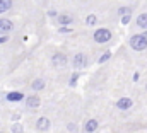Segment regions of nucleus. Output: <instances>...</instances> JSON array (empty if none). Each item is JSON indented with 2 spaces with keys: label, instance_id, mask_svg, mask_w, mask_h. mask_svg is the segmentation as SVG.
<instances>
[{
  "label": "nucleus",
  "instance_id": "nucleus-1",
  "mask_svg": "<svg viewBox=\"0 0 147 133\" xmlns=\"http://www.w3.org/2000/svg\"><path fill=\"white\" fill-rule=\"evenodd\" d=\"M128 43H130V46H132L135 51H144V50L147 48V41H146V38L142 36V33L134 34V36L128 39Z\"/></svg>",
  "mask_w": 147,
  "mask_h": 133
},
{
  "label": "nucleus",
  "instance_id": "nucleus-2",
  "mask_svg": "<svg viewBox=\"0 0 147 133\" xmlns=\"http://www.w3.org/2000/svg\"><path fill=\"white\" fill-rule=\"evenodd\" d=\"M111 36H113V34H111L110 29L101 28V29H96V31H94V36H92V38H94L96 43H108L111 39Z\"/></svg>",
  "mask_w": 147,
  "mask_h": 133
},
{
  "label": "nucleus",
  "instance_id": "nucleus-3",
  "mask_svg": "<svg viewBox=\"0 0 147 133\" xmlns=\"http://www.w3.org/2000/svg\"><path fill=\"white\" fill-rule=\"evenodd\" d=\"M89 63V60H87V56L84 55V53H75L72 58V66L74 68H84V66H87Z\"/></svg>",
  "mask_w": 147,
  "mask_h": 133
},
{
  "label": "nucleus",
  "instance_id": "nucleus-4",
  "mask_svg": "<svg viewBox=\"0 0 147 133\" xmlns=\"http://www.w3.org/2000/svg\"><path fill=\"white\" fill-rule=\"evenodd\" d=\"M51 63H53V66H57V68H65L67 66V56L63 53H55L51 56Z\"/></svg>",
  "mask_w": 147,
  "mask_h": 133
},
{
  "label": "nucleus",
  "instance_id": "nucleus-5",
  "mask_svg": "<svg viewBox=\"0 0 147 133\" xmlns=\"http://www.w3.org/2000/svg\"><path fill=\"white\" fill-rule=\"evenodd\" d=\"M116 107L121 109V111L130 109V107H132V99H130V97H121V99H118L116 101Z\"/></svg>",
  "mask_w": 147,
  "mask_h": 133
},
{
  "label": "nucleus",
  "instance_id": "nucleus-6",
  "mask_svg": "<svg viewBox=\"0 0 147 133\" xmlns=\"http://www.w3.org/2000/svg\"><path fill=\"white\" fill-rule=\"evenodd\" d=\"M14 29V24L9 21V19H0V33L5 34V33H10Z\"/></svg>",
  "mask_w": 147,
  "mask_h": 133
},
{
  "label": "nucleus",
  "instance_id": "nucleus-7",
  "mask_svg": "<svg viewBox=\"0 0 147 133\" xmlns=\"http://www.w3.org/2000/svg\"><path fill=\"white\" fill-rule=\"evenodd\" d=\"M57 21H58L60 26H69V24L74 22V17L69 15V14H60V15H57Z\"/></svg>",
  "mask_w": 147,
  "mask_h": 133
},
{
  "label": "nucleus",
  "instance_id": "nucleus-8",
  "mask_svg": "<svg viewBox=\"0 0 147 133\" xmlns=\"http://www.w3.org/2000/svg\"><path fill=\"white\" fill-rule=\"evenodd\" d=\"M26 107L28 109H36V107H39V97L38 96H29L26 99Z\"/></svg>",
  "mask_w": 147,
  "mask_h": 133
},
{
  "label": "nucleus",
  "instance_id": "nucleus-9",
  "mask_svg": "<svg viewBox=\"0 0 147 133\" xmlns=\"http://www.w3.org/2000/svg\"><path fill=\"white\" fill-rule=\"evenodd\" d=\"M36 128L39 132H46L48 128H50V120L48 118H39L36 123Z\"/></svg>",
  "mask_w": 147,
  "mask_h": 133
},
{
  "label": "nucleus",
  "instance_id": "nucleus-10",
  "mask_svg": "<svg viewBox=\"0 0 147 133\" xmlns=\"http://www.w3.org/2000/svg\"><path fill=\"white\" fill-rule=\"evenodd\" d=\"M84 130H86V133L96 132V130H98V120H89V121H86Z\"/></svg>",
  "mask_w": 147,
  "mask_h": 133
},
{
  "label": "nucleus",
  "instance_id": "nucleus-11",
  "mask_svg": "<svg viewBox=\"0 0 147 133\" xmlns=\"http://www.w3.org/2000/svg\"><path fill=\"white\" fill-rule=\"evenodd\" d=\"M22 99H24V94L22 92L14 91V92H9L7 94V101H10V102H17V101H22Z\"/></svg>",
  "mask_w": 147,
  "mask_h": 133
},
{
  "label": "nucleus",
  "instance_id": "nucleus-12",
  "mask_svg": "<svg viewBox=\"0 0 147 133\" xmlns=\"http://www.w3.org/2000/svg\"><path fill=\"white\" fill-rule=\"evenodd\" d=\"M135 24L140 28V29H147V12H142L139 17H137V21H135Z\"/></svg>",
  "mask_w": 147,
  "mask_h": 133
},
{
  "label": "nucleus",
  "instance_id": "nucleus-13",
  "mask_svg": "<svg viewBox=\"0 0 147 133\" xmlns=\"http://www.w3.org/2000/svg\"><path fill=\"white\" fill-rule=\"evenodd\" d=\"M10 7H12V0H0V14L10 10Z\"/></svg>",
  "mask_w": 147,
  "mask_h": 133
},
{
  "label": "nucleus",
  "instance_id": "nucleus-14",
  "mask_svg": "<svg viewBox=\"0 0 147 133\" xmlns=\"http://www.w3.org/2000/svg\"><path fill=\"white\" fill-rule=\"evenodd\" d=\"M31 87H33V91H41V89H45V80H43V79H36V80H33Z\"/></svg>",
  "mask_w": 147,
  "mask_h": 133
},
{
  "label": "nucleus",
  "instance_id": "nucleus-15",
  "mask_svg": "<svg viewBox=\"0 0 147 133\" xmlns=\"http://www.w3.org/2000/svg\"><path fill=\"white\" fill-rule=\"evenodd\" d=\"M96 22H98V17H96L94 14H91V15L86 17V24H87V26H96Z\"/></svg>",
  "mask_w": 147,
  "mask_h": 133
},
{
  "label": "nucleus",
  "instance_id": "nucleus-16",
  "mask_svg": "<svg viewBox=\"0 0 147 133\" xmlns=\"http://www.w3.org/2000/svg\"><path fill=\"white\" fill-rule=\"evenodd\" d=\"M110 58H111V51H105V55L99 56V63H105V62H108Z\"/></svg>",
  "mask_w": 147,
  "mask_h": 133
},
{
  "label": "nucleus",
  "instance_id": "nucleus-17",
  "mask_svg": "<svg viewBox=\"0 0 147 133\" xmlns=\"http://www.w3.org/2000/svg\"><path fill=\"white\" fill-rule=\"evenodd\" d=\"M118 14H120V15H125V14H130V9H128V7H120V9H118Z\"/></svg>",
  "mask_w": 147,
  "mask_h": 133
},
{
  "label": "nucleus",
  "instance_id": "nucleus-18",
  "mask_svg": "<svg viewBox=\"0 0 147 133\" xmlns=\"http://www.w3.org/2000/svg\"><path fill=\"white\" fill-rule=\"evenodd\" d=\"M130 19H132V15H130V14L121 15V24H128V22H130Z\"/></svg>",
  "mask_w": 147,
  "mask_h": 133
},
{
  "label": "nucleus",
  "instance_id": "nucleus-19",
  "mask_svg": "<svg viewBox=\"0 0 147 133\" xmlns=\"http://www.w3.org/2000/svg\"><path fill=\"white\" fill-rule=\"evenodd\" d=\"M12 132H14V133H22V126H21V125H17V123H16V125H14V126H12Z\"/></svg>",
  "mask_w": 147,
  "mask_h": 133
},
{
  "label": "nucleus",
  "instance_id": "nucleus-20",
  "mask_svg": "<svg viewBox=\"0 0 147 133\" xmlns=\"http://www.w3.org/2000/svg\"><path fill=\"white\" fill-rule=\"evenodd\" d=\"M7 41H9V36H7V34L0 36V44H3V43H7Z\"/></svg>",
  "mask_w": 147,
  "mask_h": 133
},
{
  "label": "nucleus",
  "instance_id": "nucleus-21",
  "mask_svg": "<svg viewBox=\"0 0 147 133\" xmlns=\"http://www.w3.org/2000/svg\"><path fill=\"white\" fill-rule=\"evenodd\" d=\"M48 15H50V17H57V10H53V9H51V10L48 12Z\"/></svg>",
  "mask_w": 147,
  "mask_h": 133
},
{
  "label": "nucleus",
  "instance_id": "nucleus-22",
  "mask_svg": "<svg viewBox=\"0 0 147 133\" xmlns=\"http://www.w3.org/2000/svg\"><path fill=\"white\" fill-rule=\"evenodd\" d=\"M60 31H62V33H70L72 29H70V28H60Z\"/></svg>",
  "mask_w": 147,
  "mask_h": 133
},
{
  "label": "nucleus",
  "instance_id": "nucleus-23",
  "mask_svg": "<svg viewBox=\"0 0 147 133\" xmlns=\"http://www.w3.org/2000/svg\"><path fill=\"white\" fill-rule=\"evenodd\" d=\"M69 130H70V132H72V130L75 132V125H72V123H70V125H69Z\"/></svg>",
  "mask_w": 147,
  "mask_h": 133
},
{
  "label": "nucleus",
  "instance_id": "nucleus-24",
  "mask_svg": "<svg viewBox=\"0 0 147 133\" xmlns=\"http://www.w3.org/2000/svg\"><path fill=\"white\" fill-rule=\"evenodd\" d=\"M142 36H144V38H146V41H147V31H146V33H142Z\"/></svg>",
  "mask_w": 147,
  "mask_h": 133
},
{
  "label": "nucleus",
  "instance_id": "nucleus-25",
  "mask_svg": "<svg viewBox=\"0 0 147 133\" xmlns=\"http://www.w3.org/2000/svg\"><path fill=\"white\" fill-rule=\"evenodd\" d=\"M0 133H3V132H0Z\"/></svg>",
  "mask_w": 147,
  "mask_h": 133
}]
</instances>
